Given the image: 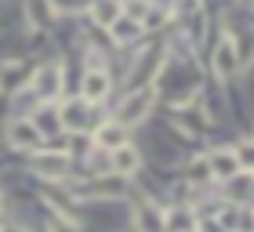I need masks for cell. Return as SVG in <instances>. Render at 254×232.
Masks as SVG:
<instances>
[{
    "label": "cell",
    "instance_id": "6da1fadb",
    "mask_svg": "<svg viewBox=\"0 0 254 232\" xmlns=\"http://www.w3.org/2000/svg\"><path fill=\"white\" fill-rule=\"evenodd\" d=\"M153 102H156V91L153 87H142V91H134V95H127L124 98V106H120V120L117 123H138V120H145L149 116V109H153Z\"/></svg>",
    "mask_w": 254,
    "mask_h": 232
},
{
    "label": "cell",
    "instance_id": "7a4b0ae2",
    "mask_svg": "<svg viewBox=\"0 0 254 232\" xmlns=\"http://www.w3.org/2000/svg\"><path fill=\"white\" fill-rule=\"evenodd\" d=\"M240 69V62H236V33H222L218 37V48H214V73H218V80H229Z\"/></svg>",
    "mask_w": 254,
    "mask_h": 232
},
{
    "label": "cell",
    "instance_id": "3957f363",
    "mask_svg": "<svg viewBox=\"0 0 254 232\" xmlns=\"http://www.w3.org/2000/svg\"><path fill=\"white\" fill-rule=\"evenodd\" d=\"M7 142L15 149H37L40 145V131L33 127V120H15L7 127Z\"/></svg>",
    "mask_w": 254,
    "mask_h": 232
},
{
    "label": "cell",
    "instance_id": "277c9868",
    "mask_svg": "<svg viewBox=\"0 0 254 232\" xmlns=\"http://www.w3.org/2000/svg\"><path fill=\"white\" fill-rule=\"evenodd\" d=\"M134 229L138 232H167L160 207H153V203H134Z\"/></svg>",
    "mask_w": 254,
    "mask_h": 232
},
{
    "label": "cell",
    "instance_id": "5b68a950",
    "mask_svg": "<svg viewBox=\"0 0 254 232\" xmlns=\"http://www.w3.org/2000/svg\"><path fill=\"white\" fill-rule=\"evenodd\" d=\"M211 171H214V178H222V181L236 178V174H240L236 153H233V149H218V153H211Z\"/></svg>",
    "mask_w": 254,
    "mask_h": 232
},
{
    "label": "cell",
    "instance_id": "8992f818",
    "mask_svg": "<svg viewBox=\"0 0 254 232\" xmlns=\"http://www.w3.org/2000/svg\"><path fill=\"white\" fill-rule=\"evenodd\" d=\"M59 87H62V65L59 62L44 65L40 73H37V91H40L44 98H55V95H59Z\"/></svg>",
    "mask_w": 254,
    "mask_h": 232
},
{
    "label": "cell",
    "instance_id": "52a82bcc",
    "mask_svg": "<svg viewBox=\"0 0 254 232\" xmlns=\"http://www.w3.org/2000/svg\"><path fill=\"white\" fill-rule=\"evenodd\" d=\"M106 95H109V76L102 69H91L84 76V102H102Z\"/></svg>",
    "mask_w": 254,
    "mask_h": 232
},
{
    "label": "cell",
    "instance_id": "ba28073f",
    "mask_svg": "<svg viewBox=\"0 0 254 232\" xmlns=\"http://www.w3.org/2000/svg\"><path fill=\"white\" fill-rule=\"evenodd\" d=\"M109 153H113V171H117L120 174V178H127V174H134L138 171V153H134V149L131 145H117V149H109Z\"/></svg>",
    "mask_w": 254,
    "mask_h": 232
},
{
    "label": "cell",
    "instance_id": "9c48e42d",
    "mask_svg": "<svg viewBox=\"0 0 254 232\" xmlns=\"http://www.w3.org/2000/svg\"><path fill=\"white\" fill-rule=\"evenodd\" d=\"M109 33H113V40L117 44H131L138 33H142V22H134V18H127V15H117L109 22Z\"/></svg>",
    "mask_w": 254,
    "mask_h": 232
},
{
    "label": "cell",
    "instance_id": "30bf717a",
    "mask_svg": "<svg viewBox=\"0 0 254 232\" xmlns=\"http://www.w3.org/2000/svg\"><path fill=\"white\" fill-rule=\"evenodd\" d=\"M37 171L48 174V178H62L69 171V156L65 153H44V156H37Z\"/></svg>",
    "mask_w": 254,
    "mask_h": 232
},
{
    "label": "cell",
    "instance_id": "8fae6325",
    "mask_svg": "<svg viewBox=\"0 0 254 232\" xmlns=\"http://www.w3.org/2000/svg\"><path fill=\"white\" fill-rule=\"evenodd\" d=\"M95 142L98 145H106V149H117V145H124L127 142V131H124V123H102L98 131H95Z\"/></svg>",
    "mask_w": 254,
    "mask_h": 232
},
{
    "label": "cell",
    "instance_id": "7c38bea8",
    "mask_svg": "<svg viewBox=\"0 0 254 232\" xmlns=\"http://www.w3.org/2000/svg\"><path fill=\"white\" fill-rule=\"evenodd\" d=\"M26 15L33 29H44L51 22V0H26Z\"/></svg>",
    "mask_w": 254,
    "mask_h": 232
},
{
    "label": "cell",
    "instance_id": "4fadbf2b",
    "mask_svg": "<svg viewBox=\"0 0 254 232\" xmlns=\"http://www.w3.org/2000/svg\"><path fill=\"white\" fill-rule=\"evenodd\" d=\"M164 229H167V232H192L196 222H192L189 211H171V214L164 218Z\"/></svg>",
    "mask_w": 254,
    "mask_h": 232
},
{
    "label": "cell",
    "instance_id": "5bb4252c",
    "mask_svg": "<svg viewBox=\"0 0 254 232\" xmlns=\"http://www.w3.org/2000/svg\"><path fill=\"white\" fill-rule=\"evenodd\" d=\"M91 15H95L98 22H106V26H109V22L120 15V4H117V0H95V4H91Z\"/></svg>",
    "mask_w": 254,
    "mask_h": 232
},
{
    "label": "cell",
    "instance_id": "9a60e30c",
    "mask_svg": "<svg viewBox=\"0 0 254 232\" xmlns=\"http://www.w3.org/2000/svg\"><path fill=\"white\" fill-rule=\"evenodd\" d=\"M120 15L134 18V22H142V18L149 15V0H127V4L120 7Z\"/></svg>",
    "mask_w": 254,
    "mask_h": 232
},
{
    "label": "cell",
    "instance_id": "2e32d148",
    "mask_svg": "<svg viewBox=\"0 0 254 232\" xmlns=\"http://www.w3.org/2000/svg\"><path fill=\"white\" fill-rule=\"evenodd\" d=\"M91 196H124V181H95L91 185Z\"/></svg>",
    "mask_w": 254,
    "mask_h": 232
},
{
    "label": "cell",
    "instance_id": "e0dca14e",
    "mask_svg": "<svg viewBox=\"0 0 254 232\" xmlns=\"http://www.w3.org/2000/svg\"><path fill=\"white\" fill-rule=\"evenodd\" d=\"M233 153H236V164H240V167L254 171V145H247V149H233Z\"/></svg>",
    "mask_w": 254,
    "mask_h": 232
},
{
    "label": "cell",
    "instance_id": "ac0fdd59",
    "mask_svg": "<svg viewBox=\"0 0 254 232\" xmlns=\"http://www.w3.org/2000/svg\"><path fill=\"white\" fill-rule=\"evenodd\" d=\"M55 7H59V11H76L80 4H76V0H55Z\"/></svg>",
    "mask_w": 254,
    "mask_h": 232
},
{
    "label": "cell",
    "instance_id": "d6986e66",
    "mask_svg": "<svg viewBox=\"0 0 254 232\" xmlns=\"http://www.w3.org/2000/svg\"><path fill=\"white\" fill-rule=\"evenodd\" d=\"M51 232H76V229L69 225V222H55V225H51Z\"/></svg>",
    "mask_w": 254,
    "mask_h": 232
},
{
    "label": "cell",
    "instance_id": "ffe728a7",
    "mask_svg": "<svg viewBox=\"0 0 254 232\" xmlns=\"http://www.w3.org/2000/svg\"><path fill=\"white\" fill-rule=\"evenodd\" d=\"M200 229H203V232H222V225H218V222H203Z\"/></svg>",
    "mask_w": 254,
    "mask_h": 232
},
{
    "label": "cell",
    "instance_id": "44dd1931",
    "mask_svg": "<svg viewBox=\"0 0 254 232\" xmlns=\"http://www.w3.org/2000/svg\"><path fill=\"white\" fill-rule=\"evenodd\" d=\"M251 232H254V214H251Z\"/></svg>",
    "mask_w": 254,
    "mask_h": 232
},
{
    "label": "cell",
    "instance_id": "7402d4cb",
    "mask_svg": "<svg viewBox=\"0 0 254 232\" xmlns=\"http://www.w3.org/2000/svg\"><path fill=\"white\" fill-rule=\"evenodd\" d=\"M0 225H4V214H0Z\"/></svg>",
    "mask_w": 254,
    "mask_h": 232
}]
</instances>
